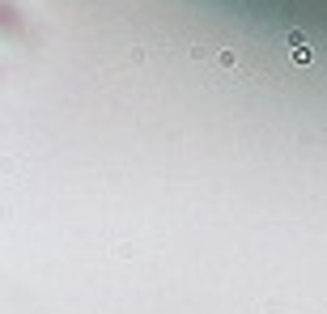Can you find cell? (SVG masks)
<instances>
[{
    "mask_svg": "<svg viewBox=\"0 0 327 314\" xmlns=\"http://www.w3.org/2000/svg\"><path fill=\"white\" fill-rule=\"evenodd\" d=\"M285 43L298 51V47H306V34H302V30H289V34H285Z\"/></svg>",
    "mask_w": 327,
    "mask_h": 314,
    "instance_id": "1",
    "label": "cell"
},
{
    "mask_svg": "<svg viewBox=\"0 0 327 314\" xmlns=\"http://www.w3.org/2000/svg\"><path fill=\"white\" fill-rule=\"evenodd\" d=\"M217 59H221V64H225V68H234V64H238V55H234V51H229V47H225V51H217Z\"/></svg>",
    "mask_w": 327,
    "mask_h": 314,
    "instance_id": "2",
    "label": "cell"
},
{
    "mask_svg": "<svg viewBox=\"0 0 327 314\" xmlns=\"http://www.w3.org/2000/svg\"><path fill=\"white\" fill-rule=\"evenodd\" d=\"M310 55H314L310 47H298V51H293V59H298V64H310Z\"/></svg>",
    "mask_w": 327,
    "mask_h": 314,
    "instance_id": "3",
    "label": "cell"
}]
</instances>
